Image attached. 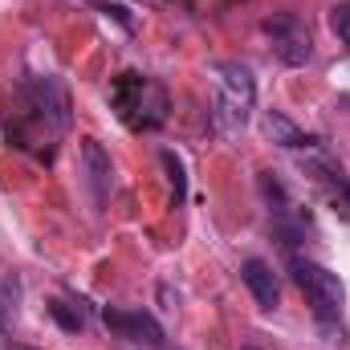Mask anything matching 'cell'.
I'll use <instances>...</instances> for the list:
<instances>
[{
    "mask_svg": "<svg viewBox=\"0 0 350 350\" xmlns=\"http://www.w3.org/2000/svg\"><path fill=\"white\" fill-rule=\"evenodd\" d=\"M110 106L118 110V118L131 131H155L167 122V90L135 70H126L110 82Z\"/></svg>",
    "mask_w": 350,
    "mask_h": 350,
    "instance_id": "cell-1",
    "label": "cell"
},
{
    "mask_svg": "<svg viewBox=\"0 0 350 350\" xmlns=\"http://www.w3.org/2000/svg\"><path fill=\"white\" fill-rule=\"evenodd\" d=\"M216 74H220V110H216V118H220L224 135H237V131H245V122L253 118V106H257L253 70L241 66V62H224V66H216Z\"/></svg>",
    "mask_w": 350,
    "mask_h": 350,
    "instance_id": "cell-2",
    "label": "cell"
},
{
    "mask_svg": "<svg viewBox=\"0 0 350 350\" xmlns=\"http://www.w3.org/2000/svg\"><path fill=\"white\" fill-rule=\"evenodd\" d=\"M289 269H293V281L306 293L310 310L318 314V322L334 326L342 318V306H347V289H342L338 273H330V269H322V265H314V261H301V257H293Z\"/></svg>",
    "mask_w": 350,
    "mask_h": 350,
    "instance_id": "cell-3",
    "label": "cell"
},
{
    "mask_svg": "<svg viewBox=\"0 0 350 350\" xmlns=\"http://www.w3.org/2000/svg\"><path fill=\"white\" fill-rule=\"evenodd\" d=\"M261 33L269 37V49L281 66H306L314 57V33L297 12H273Z\"/></svg>",
    "mask_w": 350,
    "mask_h": 350,
    "instance_id": "cell-4",
    "label": "cell"
},
{
    "mask_svg": "<svg viewBox=\"0 0 350 350\" xmlns=\"http://www.w3.org/2000/svg\"><path fill=\"white\" fill-rule=\"evenodd\" d=\"M102 322L114 338H126V342H143V347H163V326L143 314V310H118V306H106L102 310Z\"/></svg>",
    "mask_w": 350,
    "mask_h": 350,
    "instance_id": "cell-5",
    "label": "cell"
},
{
    "mask_svg": "<svg viewBox=\"0 0 350 350\" xmlns=\"http://www.w3.org/2000/svg\"><path fill=\"white\" fill-rule=\"evenodd\" d=\"M25 94H29V110L41 122H49L53 131H66L70 126V98L62 94V86L53 78H33L25 86Z\"/></svg>",
    "mask_w": 350,
    "mask_h": 350,
    "instance_id": "cell-6",
    "label": "cell"
},
{
    "mask_svg": "<svg viewBox=\"0 0 350 350\" xmlns=\"http://www.w3.org/2000/svg\"><path fill=\"white\" fill-rule=\"evenodd\" d=\"M82 163H86V179L94 187V200L106 204V196L114 187V163H110V155L102 151L98 139H82Z\"/></svg>",
    "mask_w": 350,
    "mask_h": 350,
    "instance_id": "cell-7",
    "label": "cell"
},
{
    "mask_svg": "<svg viewBox=\"0 0 350 350\" xmlns=\"http://www.w3.org/2000/svg\"><path fill=\"white\" fill-rule=\"evenodd\" d=\"M241 277H245V285H249V293L257 297V306L261 310H277V301H281V289H277V277H273V269L257 257H249V261L241 265Z\"/></svg>",
    "mask_w": 350,
    "mask_h": 350,
    "instance_id": "cell-8",
    "label": "cell"
},
{
    "mask_svg": "<svg viewBox=\"0 0 350 350\" xmlns=\"http://www.w3.org/2000/svg\"><path fill=\"white\" fill-rule=\"evenodd\" d=\"M265 131H269V139L277 143V147H289V151H310V147H318V139L314 135H306V131H297L285 114H277V110H269L265 114Z\"/></svg>",
    "mask_w": 350,
    "mask_h": 350,
    "instance_id": "cell-9",
    "label": "cell"
},
{
    "mask_svg": "<svg viewBox=\"0 0 350 350\" xmlns=\"http://www.w3.org/2000/svg\"><path fill=\"white\" fill-rule=\"evenodd\" d=\"M16 306H21V281H16L12 273H4V277H0V338L12 330Z\"/></svg>",
    "mask_w": 350,
    "mask_h": 350,
    "instance_id": "cell-10",
    "label": "cell"
},
{
    "mask_svg": "<svg viewBox=\"0 0 350 350\" xmlns=\"http://www.w3.org/2000/svg\"><path fill=\"white\" fill-rule=\"evenodd\" d=\"M49 314H53V322H57L62 330H70V334H78V330H86V310H82V301L74 306V301H66V297H57V301H49Z\"/></svg>",
    "mask_w": 350,
    "mask_h": 350,
    "instance_id": "cell-11",
    "label": "cell"
},
{
    "mask_svg": "<svg viewBox=\"0 0 350 350\" xmlns=\"http://www.w3.org/2000/svg\"><path fill=\"white\" fill-rule=\"evenodd\" d=\"M330 29H334V37L350 49V0H342V4L330 8Z\"/></svg>",
    "mask_w": 350,
    "mask_h": 350,
    "instance_id": "cell-12",
    "label": "cell"
},
{
    "mask_svg": "<svg viewBox=\"0 0 350 350\" xmlns=\"http://www.w3.org/2000/svg\"><path fill=\"white\" fill-rule=\"evenodd\" d=\"M163 167L172 172L175 204H183V196H187V175H183V163H179V155H172V151H163Z\"/></svg>",
    "mask_w": 350,
    "mask_h": 350,
    "instance_id": "cell-13",
    "label": "cell"
},
{
    "mask_svg": "<svg viewBox=\"0 0 350 350\" xmlns=\"http://www.w3.org/2000/svg\"><path fill=\"white\" fill-rule=\"evenodd\" d=\"M338 187H342V196H347V204H350V183L347 179H338Z\"/></svg>",
    "mask_w": 350,
    "mask_h": 350,
    "instance_id": "cell-14",
    "label": "cell"
},
{
    "mask_svg": "<svg viewBox=\"0 0 350 350\" xmlns=\"http://www.w3.org/2000/svg\"><path fill=\"white\" fill-rule=\"evenodd\" d=\"M12 350H29V347H12Z\"/></svg>",
    "mask_w": 350,
    "mask_h": 350,
    "instance_id": "cell-15",
    "label": "cell"
}]
</instances>
